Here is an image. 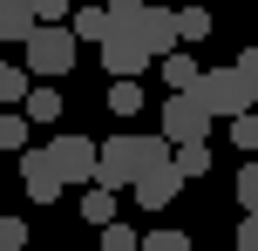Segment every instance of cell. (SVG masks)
<instances>
[{
  "label": "cell",
  "instance_id": "1",
  "mask_svg": "<svg viewBox=\"0 0 258 251\" xmlns=\"http://www.w3.org/2000/svg\"><path fill=\"white\" fill-rule=\"evenodd\" d=\"M163 163H170L163 136H109L95 156V190H136V177L163 170Z\"/></svg>",
  "mask_w": 258,
  "mask_h": 251
},
{
  "label": "cell",
  "instance_id": "2",
  "mask_svg": "<svg viewBox=\"0 0 258 251\" xmlns=\"http://www.w3.org/2000/svg\"><path fill=\"white\" fill-rule=\"evenodd\" d=\"M27 48V75H68V68H75V34H68V27H34V34L21 41Z\"/></svg>",
  "mask_w": 258,
  "mask_h": 251
},
{
  "label": "cell",
  "instance_id": "3",
  "mask_svg": "<svg viewBox=\"0 0 258 251\" xmlns=\"http://www.w3.org/2000/svg\"><path fill=\"white\" fill-rule=\"evenodd\" d=\"M190 102L204 109L211 122H218V116H231V122H238V116H251V102H245V89H238L231 68H204V81L190 89Z\"/></svg>",
  "mask_w": 258,
  "mask_h": 251
},
{
  "label": "cell",
  "instance_id": "4",
  "mask_svg": "<svg viewBox=\"0 0 258 251\" xmlns=\"http://www.w3.org/2000/svg\"><path fill=\"white\" fill-rule=\"evenodd\" d=\"M95 156H102V143H89V136H54L48 143V163L61 184H89L95 190Z\"/></svg>",
  "mask_w": 258,
  "mask_h": 251
},
{
  "label": "cell",
  "instance_id": "5",
  "mask_svg": "<svg viewBox=\"0 0 258 251\" xmlns=\"http://www.w3.org/2000/svg\"><path fill=\"white\" fill-rule=\"evenodd\" d=\"M150 61H156V54L136 41V27H129V21H116V34L102 41V68H109L116 81H143V68H150Z\"/></svg>",
  "mask_w": 258,
  "mask_h": 251
},
{
  "label": "cell",
  "instance_id": "6",
  "mask_svg": "<svg viewBox=\"0 0 258 251\" xmlns=\"http://www.w3.org/2000/svg\"><path fill=\"white\" fill-rule=\"evenodd\" d=\"M204 136H211V116L190 102V95H170V102H163V143L170 149H190V143H204Z\"/></svg>",
  "mask_w": 258,
  "mask_h": 251
},
{
  "label": "cell",
  "instance_id": "7",
  "mask_svg": "<svg viewBox=\"0 0 258 251\" xmlns=\"http://www.w3.org/2000/svg\"><path fill=\"white\" fill-rule=\"evenodd\" d=\"M129 27H136V41L156 54V61H163V54H177V14H170V7H143Z\"/></svg>",
  "mask_w": 258,
  "mask_h": 251
},
{
  "label": "cell",
  "instance_id": "8",
  "mask_svg": "<svg viewBox=\"0 0 258 251\" xmlns=\"http://www.w3.org/2000/svg\"><path fill=\"white\" fill-rule=\"evenodd\" d=\"M21 190H27V197H34V204H54V197H61V177H54V163H48V149H27V156H21Z\"/></svg>",
  "mask_w": 258,
  "mask_h": 251
},
{
  "label": "cell",
  "instance_id": "9",
  "mask_svg": "<svg viewBox=\"0 0 258 251\" xmlns=\"http://www.w3.org/2000/svg\"><path fill=\"white\" fill-rule=\"evenodd\" d=\"M177 163H163V170H150V177H136V211H170V197H177Z\"/></svg>",
  "mask_w": 258,
  "mask_h": 251
},
{
  "label": "cell",
  "instance_id": "10",
  "mask_svg": "<svg viewBox=\"0 0 258 251\" xmlns=\"http://www.w3.org/2000/svg\"><path fill=\"white\" fill-rule=\"evenodd\" d=\"M68 34H75V48H82V41H95V48H102V41L116 34V14H109L102 0H95V7H75V14H68Z\"/></svg>",
  "mask_w": 258,
  "mask_h": 251
},
{
  "label": "cell",
  "instance_id": "11",
  "mask_svg": "<svg viewBox=\"0 0 258 251\" xmlns=\"http://www.w3.org/2000/svg\"><path fill=\"white\" fill-rule=\"evenodd\" d=\"M163 81H170V95H190L197 81H204V68H197V54H163Z\"/></svg>",
  "mask_w": 258,
  "mask_h": 251
},
{
  "label": "cell",
  "instance_id": "12",
  "mask_svg": "<svg viewBox=\"0 0 258 251\" xmlns=\"http://www.w3.org/2000/svg\"><path fill=\"white\" fill-rule=\"evenodd\" d=\"M34 34V0H0V41H27Z\"/></svg>",
  "mask_w": 258,
  "mask_h": 251
},
{
  "label": "cell",
  "instance_id": "13",
  "mask_svg": "<svg viewBox=\"0 0 258 251\" xmlns=\"http://www.w3.org/2000/svg\"><path fill=\"white\" fill-rule=\"evenodd\" d=\"M82 217H89L95 231H109L116 224V190H89V197H82Z\"/></svg>",
  "mask_w": 258,
  "mask_h": 251
},
{
  "label": "cell",
  "instance_id": "14",
  "mask_svg": "<svg viewBox=\"0 0 258 251\" xmlns=\"http://www.w3.org/2000/svg\"><path fill=\"white\" fill-rule=\"evenodd\" d=\"M27 122H61V89H27Z\"/></svg>",
  "mask_w": 258,
  "mask_h": 251
},
{
  "label": "cell",
  "instance_id": "15",
  "mask_svg": "<svg viewBox=\"0 0 258 251\" xmlns=\"http://www.w3.org/2000/svg\"><path fill=\"white\" fill-rule=\"evenodd\" d=\"M177 177H211V143H190V149H170Z\"/></svg>",
  "mask_w": 258,
  "mask_h": 251
},
{
  "label": "cell",
  "instance_id": "16",
  "mask_svg": "<svg viewBox=\"0 0 258 251\" xmlns=\"http://www.w3.org/2000/svg\"><path fill=\"white\" fill-rule=\"evenodd\" d=\"M204 34H211V7H197V0L177 7V41H204Z\"/></svg>",
  "mask_w": 258,
  "mask_h": 251
},
{
  "label": "cell",
  "instance_id": "17",
  "mask_svg": "<svg viewBox=\"0 0 258 251\" xmlns=\"http://www.w3.org/2000/svg\"><path fill=\"white\" fill-rule=\"evenodd\" d=\"M231 75H238V89H245V102L258 109V48H245V54H238V61H231Z\"/></svg>",
  "mask_w": 258,
  "mask_h": 251
},
{
  "label": "cell",
  "instance_id": "18",
  "mask_svg": "<svg viewBox=\"0 0 258 251\" xmlns=\"http://www.w3.org/2000/svg\"><path fill=\"white\" fill-rule=\"evenodd\" d=\"M143 102H150V95H143V81H116V89H109V109H116V116H136Z\"/></svg>",
  "mask_w": 258,
  "mask_h": 251
},
{
  "label": "cell",
  "instance_id": "19",
  "mask_svg": "<svg viewBox=\"0 0 258 251\" xmlns=\"http://www.w3.org/2000/svg\"><path fill=\"white\" fill-rule=\"evenodd\" d=\"M0 102H27V68L0 61Z\"/></svg>",
  "mask_w": 258,
  "mask_h": 251
},
{
  "label": "cell",
  "instance_id": "20",
  "mask_svg": "<svg viewBox=\"0 0 258 251\" xmlns=\"http://www.w3.org/2000/svg\"><path fill=\"white\" fill-rule=\"evenodd\" d=\"M0 149H27V116H21V109L0 116Z\"/></svg>",
  "mask_w": 258,
  "mask_h": 251
},
{
  "label": "cell",
  "instance_id": "21",
  "mask_svg": "<svg viewBox=\"0 0 258 251\" xmlns=\"http://www.w3.org/2000/svg\"><path fill=\"white\" fill-rule=\"evenodd\" d=\"M75 0H34V27H68Z\"/></svg>",
  "mask_w": 258,
  "mask_h": 251
},
{
  "label": "cell",
  "instance_id": "22",
  "mask_svg": "<svg viewBox=\"0 0 258 251\" xmlns=\"http://www.w3.org/2000/svg\"><path fill=\"white\" fill-rule=\"evenodd\" d=\"M238 204H245V217H258V156L238 170Z\"/></svg>",
  "mask_w": 258,
  "mask_h": 251
},
{
  "label": "cell",
  "instance_id": "23",
  "mask_svg": "<svg viewBox=\"0 0 258 251\" xmlns=\"http://www.w3.org/2000/svg\"><path fill=\"white\" fill-rule=\"evenodd\" d=\"M95 251H143V238H136L129 224H109V231H102V244H95Z\"/></svg>",
  "mask_w": 258,
  "mask_h": 251
},
{
  "label": "cell",
  "instance_id": "24",
  "mask_svg": "<svg viewBox=\"0 0 258 251\" xmlns=\"http://www.w3.org/2000/svg\"><path fill=\"white\" fill-rule=\"evenodd\" d=\"M231 143H238V156H251V149H258V116H238L231 122Z\"/></svg>",
  "mask_w": 258,
  "mask_h": 251
},
{
  "label": "cell",
  "instance_id": "25",
  "mask_svg": "<svg viewBox=\"0 0 258 251\" xmlns=\"http://www.w3.org/2000/svg\"><path fill=\"white\" fill-rule=\"evenodd\" d=\"M0 251H27V224L21 217H0Z\"/></svg>",
  "mask_w": 258,
  "mask_h": 251
},
{
  "label": "cell",
  "instance_id": "26",
  "mask_svg": "<svg viewBox=\"0 0 258 251\" xmlns=\"http://www.w3.org/2000/svg\"><path fill=\"white\" fill-rule=\"evenodd\" d=\"M143 251H190V238H183V231H150Z\"/></svg>",
  "mask_w": 258,
  "mask_h": 251
},
{
  "label": "cell",
  "instance_id": "27",
  "mask_svg": "<svg viewBox=\"0 0 258 251\" xmlns=\"http://www.w3.org/2000/svg\"><path fill=\"white\" fill-rule=\"evenodd\" d=\"M102 7H109V14H116V21H136V14H143V7H150V0H102Z\"/></svg>",
  "mask_w": 258,
  "mask_h": 251
},
{
  "label": "cell",
  "instance_id": "28",
  "mask_svg": "<svg viewBox=\"0 0 258 251\" xmlns=\"http://www.w3.org/2000/svg\"><path fill=\"white\" fill-rule=\"evenodd\" d=\"M238 251H258V217H245V224H238Z\"/></svg>",
  "mask_w": 258,
  "mask_h": 251
},
{
  "label": "cell",
  "instance_id": "29",
  "mask_svg": "<svg viewBox=\"0 0 258 251\" xmlns=\"http://www.w3.org/2000/svg\"><path fill=\"white\" fill-rule=\"evenodd\" d=\"M251 116H258V109H251Z\"/></svg>",
  "mask_w": 258,
  "mask_h": 251
},
{
  "label": "cell",
  "instance_id": "30",
  "mask_svg": "<svg viewBox=\"0 0 258 251\" xmlns=\"http://www.w3.org/2000/svg\"><path fill=\"white\" fill-rule=\"evenodd\" d=\"M27 251H34V244H27Z\"/></svg>",
  "mask_w": 258,
  "mask_h": 251
}]
</instances>
